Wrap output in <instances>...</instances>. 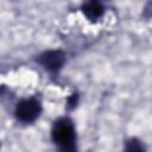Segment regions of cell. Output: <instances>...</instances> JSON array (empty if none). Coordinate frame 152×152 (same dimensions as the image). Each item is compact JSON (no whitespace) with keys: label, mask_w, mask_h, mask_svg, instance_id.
I'll return each instance as SVG.
<instances>
[{"label":"cell","mask_w":152,"mask_h":152,"mask_svg":"<svg viewBox=\"0 0 152 152\" xmlns=\"http://www.w3.org/2000/svg\"><path fill=\"white\" fill-rule=\"evenodd\" d=\"M51 138L56 146L62 151L76 150V131L74 122L69 118L57 119L51 128Z\"/></svg>","instance_id":"obj_1"},{"label":"cell","mask_w":152,"mask_h":152,"mask_svg":"<svg viewBox=\"0 0 152 152\" xmlns=\"http://www.w3.org/2000/svg\"><path fill=\"white\" fill-rule=\"evenodd\" d=\"M42 113V103L34 97L21 100L14 110L17 119L24 124H31L36 121Z\"/></svg>","instance_id":"obj_2"},{"label":"cell","mask_w":152,"mask_h":152,"mask_svg":"<svg viewBox=\"0 0 152 152\" xmlns=\"http://www.w3.org/2000/svg\"><path fill=\"white\" fill-rule=\"evenodd\" d=\"M38 63H40L49 71H58L65 63V53L62 50H49L39 55Z\"/></svg>","instance_id":"obj_3"},{"label":"cell","mask_w":152,"mask_h":152,"mask_svg":"<svg viewBox=\"0 0 152 152\" xmlns=\"http://www.w3.org/2000/svg\"><path fill=\"white\" fill-rule=\"evenodd\" d=\"M84 17L90 21L99 20L104 13V6L101 0H87L81 7Z\"/></svg>","instance_id":"obj_4"},{"label":"cell","mask_w":152,"mask_h":152,"mask_svg":"<svg viewBox=\"0 0 152 152\" xmlns=\"http://www.w3.org/2000/svg\"><path fill=\"white\" fill-rule=\"evenodd\" d=\"M125 150L126 151H142V150H145V147L141 145V142L138 139L132 138V139L127 140Z\"/></svg>","instance_id":"obj_5"},{"label":"cell","mask_w":152,"mask_h":152,"mask_svg":"<svg viewBox=\"0 0 152 152\" xmlns=\"http://www.w3.org/2000/svg\"><path fill=\"white\" fill-rule=\"evenodd\" d=\"M77 100H78L77 93H74L72 95H70L68 97V100H66V107H68V109H74L76 107V104H77Z\"/></svg>","instance_id":"obj_6"}]
</instances>
